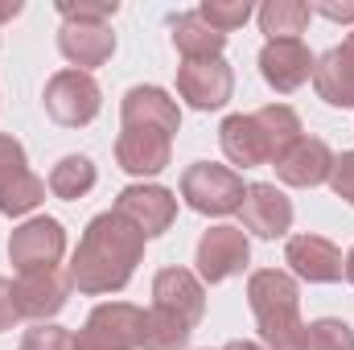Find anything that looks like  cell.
<instances>
[{
    "mask_svg": "<svg viewBox=\"0 0 354 350\" xmlns=\"http://www.w3.org/2000/svg\"><path fill=\"white\" fill-rule=\"evenodd\" d=\"M145 256V235L115 210L107 214H95L75 248V260H71V284L87 297H107V293H120L136 264Z\"/></svg>",
    "mask_w": 354,
    "mask_h": 350,
    "instance_id": "1",
    "label": "cell"
},
{
    "mask_svg": "<svg viewBox=\"0 0 354 350\" xmlns=\"http://www.w3.org/2000/svg\"><path fill=\"white\" fill-rule=\"evenodd\" d=\"M248 305L256 313L260 338L268 350H305V322H301V288L288 272L260 268L248 280Z\"/></svg>",
    "mask_w": 354,
    "mask_h": 350,
    "instance_id": "2",
    "label": "cell"
},
{
    "mask_svg": "<svg viewBox=\"0 0 354 350\" xmlns=\"http://www.w3.org/2000/svg\"><path fill=\"white\" fill-rule=\"evenodd\" d=\"M243 194H248L243 177L214 161H194L181 174V198L198 214H231L243 206Z\"/></svg>",
    "mask_w": 354,
    "mask_h": 350,
    "instance_id": "3",
    "label": "cell"
},
{
    "mask_svg": "<svg viewBox=\"0 0 354 350\" xmlns=\"http://www.w3.org/2000/svg\"><path fill=\"white\" fill-rule=\"evenodd\" d=\"M145 330V309L128 301H103L91 309V317L79 330V350H136Z\"/></svg>",
    "mask_w": 354,
    "mask_h": 350,
    "instance_id": "4",
    "label": "cell"
},
{
    "mask_svg": "<svg viewBox=\"0 0 354 350\" xmlns=\"http://www.w3.org/2000/svg\"><path fill=\"white\" fill-rule=\"evenodd\" d=\"M103 107V91L87 71H58L46 83V111L62 128H87Z\"/></svg>",
    "mask_w": 354,
    "mask_h": 350,
    "instance_id": "5",
    "label": "cell"
},
{
    "mask_svg": "<svg viewBox=\"0 0 354 350\" xmlns=\"http://www.w3.org/2000/svg\"><path fill=\"white\" fill-rule=\"evenodd\" d=\"M66 252V231L58 219L41 214V219H29L21 223L12 235H8V260L17 264V272H46L62 260Z\"/></svg>",
    "mask_w": 354,
    "mask_h": 350,
    "instance_id": "6",
    "label": "cell"
},
{
    "mask_svg": "<svg viewBox=\"0 0 354 350\" xmlns=\"http://www.w3.org/2000/svg\"><path fill=\"white\" fill-rule=\"evenodd\" d=\"M252 260V243L239 227H210L198 239V276L206 284H223L231 276H239Z\"/></svg>",
    "mask_w": 354,
    "mask_h": 350,
    "instance_id": "7",
    "label": "cell"
},
{
    "mask_svg": "<svg viewBox=\"0 0 354 350\" xmlns=\"http://www.w3.org/2000/svg\"><path fill=\"white\" fill-rule=\"evenodd\" d=\"M115 214H124L145 239H157L174 227L177 219V198L165 185H128L115 198Z\"/></svg>",
    "mask_w": 354,
    "mask_h": 350,
    "instance_id": "8",
    "label": "cell"
},
{
    "mask_svg": "<svg viewBox=\"0 0 354 350\" xmlns=\"http://www.w3.org/2000/svg\"><path fill=\"white\" fill-rule=\"evenodd\" d=\"M153 309L177 317L181 326H198L202 313H206V293H202V280L189 272V268H161L153 276Z\"/></svg>",
    "mask_w": 354,
    "mask_h": 350,
    "instance_id": "9",
    "label": "cell"
},
{
    "mask_svg": "<svg viewBox=\"0 0 354 350\" xmlns=\"http://www.w3.org/2000/svg\"><path fill=\"white\" fill-rule=\"evenodd\" d=\"M235 75L223 58H202V62H181L177 66V95L198 107V111H214L231 99Z\"/></svg>",
    "mask_w": 354,
    "mask_h": 350,
    "instance_id": "10",
    "label": "cell"
},
{
    "mask_svg": "<svg viewBox=\"0 0 354 350\" xmlns=\"http://www.w3.org/2000/svg\"><path fill=\"white\" fill-rule=\"evenodd\" d=\"M313 62H317V58L309 54V46H305L301 37L268 42L264 50H260V75H264L268 87L280 91V95L305 87V83L313 79Z\"/></svg>",
    "mask_w": 354,
    "mask_h": 350,
    "instance_id": "11",
    "label": "cell"
},
{
    "mask_svg": "<svg viewBox=\"0 0 354 350\" xmlns=\"http://www.w3.org/2000/svg\"><path fill=\"white\" fill-rule=\"evenodd\" d=\"M174 157V136L157 128H124L115 140V161L132 177H157Z\"/></svg>",
    "mask_w": 354,
    "mask_h": 350,
    "instance_id": "12",
    "label": "cell"
},
{
    "mask_svg": "<svg viewBox=\"0 0 354 350\" xmlns=\"http://www.w3.org/2000/svg\"><path fill=\"white\" fill-rule=\"evenodd\" d=\"M66 297H71V276H62L58 268H46V272H25V276L12 284L17 313H21V317H33V322H46V317L62 313Z\"/></svg>",
    "mask_w": 354,
    "mask_h": 350,
    "instance_id": "13",
    "label": "cell"
},
{
    "mask_svg": "<svg viewBox=\"0 0 354 350\" xmlns=\"http://www.w3.org/2000/svg\"><path fill=\"white\" fill-rule=\"evenodd\" d=\"M276 177L284 185H301V190H313L322 181H330V169H334V153L326 140L317 136H301L297 145H288L276 161Z\"/></svg>",
    "mask_w": 354,
    "mask_h": 350,
    "instance_id": "14",
    "label": "cell"
},
{
    "mask_svg": "<svg viewBox=\"0 0 354 350\" xmlns=\"http://www.w3.org/2000/svg\"><path fill=\"white\" fill-rule=\"evenodd\" d=\"M239 214H243V227L252 235H260V239H280L292 227V202L268 181H252L248 185Z\"/></svg>",
    "mask_w": 354,
    "mask_h": 350,
    "instance_id": "15",
    "label": "cell"
},
{
    "mask_svg": "<svg viewBox=\"0 0 354 350\" xmlns=\"http://www.w3.org/2000/svg\"><path fill=\"white\" fill-rule=\"evenodd\" d=\"M58 50H62L66 62H75V71H91V66H103L115 54V33L103 21H62Z\"/></svg>",
    "mask_w": 354,
    "mask_h": 350,
    "instance_id": "16",
    "label": "cell"
},
{
    "mask_svg": "<svg viewBox=\"0 0 354 350\" xmlns=\"http://www.w3.org/2000/svg\"><path fill=\"white\" fill-rule=\"evenodd\" d=\"M284 264L309 284L342 280V252L330 239H322V235H292L288 248H284Z\"/></svg>",
    "mask_w": 354,
    "mask_h": 350,
    "instance_id": "17",
    "label": "cell"
},
{
    "mask_svg": "<svg viewBox=\"0 0 354 350\" xmlns=\"http://www.w3.org/2000/svg\"><path fill=\"white\" fill-rule=\"evenodd\" d=\"M120 116H124V128H157L165 136L181 128V111L169 99V91L161 87H132L120 103Z\"/></svg>",
    "mask_w": 354,
    "mask_h": 350,
    "instance_id": "18",
    "label": "cell"
},
{
    "mask_svg": "<svg viewBox=\"0 0 354 350\" xmlns=\"http://www.w3.org/2000/svg\"><path fill=\"white\" fill-rule=\"evenodd\" d=\"M218 145H223L227 161H235L243 169L272 161V149H268V136L260 128V120H256V111L252 116H227L223 128H218Z\"/></svg>",
    "mask_w": 354,
    "mask_h": 350,
    "instance_id": "19",
    "label": "cell"
},
{
    "mask_svg": "<svg viewBox=\"0 0 354 350\" xmlns=\"http://www.w3.org/2000/svg\"><path fill=\"white\" fill-rule=\"evenodd\" d=\"M313 87L330 107H354V58L334 46L313 62Z\"/></svg>",
    "mask_w": 354,
    "mask_h": 350,
    "instance_id": "20",
    "label": "cell"
},
{
    "mask_svg": "<svg viewBox=\"0 0 354 350\" xmlns=\"http://www.w3.org/2000/svg\"><path fill=\"white\" fill-rule=\"evenodd\" d=\"M169 29H174L177 54H181L185 62L223 58V46H227V37H223L218 29H210V25L202 21V12H198V8H194V12H177L174 21H169Z\"/></svg>",
    "mask_w": 354,
    "mask_h": 350,
    "instance_id": "21",
    "label": "cell"
},
{
    "mask_svg": "<svg viewBox=\"0 0 354 350\" xmlns=\"http://www.w3.org/2000/svg\"><path fill=\"white\" fill-rule=\"evenodd\" d=\"M313 8L305 0H268L260 8V29L268 33V42H288L297 33H305Z\"/></svg>",
    "mask_w": 354,
    "mask_h": 350,
    "instance_id": "22",
    "label": "cell"
},
{
    "mask_svg": "<svg viewBox=\"0 0 354 350\" xmlns=\"http://www.w3.org/2000/svg\"><path fill=\"white\" fill-rule=\"evenodd\" d=\"M50 190H54V198H62V202L87 198L91 190H95V165H91V157H83V153L62 157V161L50 169Z\"/></svg>",
    "mask_w": 354,
    "mask_h": 350,
    "instance_id": "23",
    "label": "cell"
},
{
    "mask_svg": "<svg viewBox=\"0 0 354 350\" xmlns=\"http://www.w3.org/2000/svg\"><path fill=\"white\" fill-rule=\"evenodd\" d=\"M256 120H260V128H264V136H268L272 161H276L288 145H297V140H301V116H297L288 103H268V107L256 111Z\"/></svg>",
    "mask_w": 354,
    "mask_h": 350,
    "instance_id": "24",
    "label": "cell"
},
{
    "mask_svg": "<svg viewBox=\"0 0 354 350\" xmlns=\"http://www.w3.org/2000/svg\"><path fill=\"white\" fill-rule=\"evenodd\" d=\"M41 198H46V181L33 174V169L0 181V214H8V219L12 214H29Z\"/></svg>",
    "mask_w": 354,
    "mask_h": 350,
    "instance_id": "25",
    "label": "cell"
},
{
    "mask_svg": "<svg viewBox=\"0 0 354 350\" xmlns=\"http://www.w3.org/2000/svg\"><path fill=\"white\" fill-rule=\"evenodd\" d=\"M189 326H181L177 317L161 313V309H149L145 313V330H140V347L145 350H181L189 342Z\"/></svg>",
    "mask_w": 354,
    "mask_h": 350,
    "instance_id": "26",
    "label": "cell"
},
{
    "mask_svg": "<svg viewBox=\"0 0 354 350\" xmlns=\"http://www.w3.org/2000/svg\"><path fill=\"white\" fill-rule=\"evenodd\" d=\"M305 350H354V330L342 317H322L305 326Z\"/></svg>",
    "mask_w": 354,
    "mask_h": 350,
    "instance_id": "27",
    "label": "cell"
},
{
    "mask_svg": "<svg viewBox=\"0 0 354 350\" xmlns=\"http://www.w3.org/2000/svg\"><path fill=\"white\" fill-rule=\"evenodd\" d=\"M198 12H202V21H206L210 29H218V33L227 37L231 29L248 25V17H252V4H248V0H206Z\"/></svg>",
    "mask_w": 354,
    "mask_h": 350,
    "instance_id": "28",
    "label": "cell"
},
{
    "mask_svg": "<svg viewBox=\"0 0 354 350\" xmlns=\"http://www.w3.org/2000/svg\"><path fill=\"white\" fill-rule=\"evenodd\" d=\"M58 12H62V21H103V25H111V17L120 12V4L115 0H58Z\"/></svg>",
    "mask_w": 354,
    "mask_h": 350,
    "instance_id": "29",
    "label": "cell"
},
{
    "mask_svg": "<svg viewBox=\"0 0 354 350\" xmlns=\"http://www.w3.org/2000/svg\"><path fill=\"white\" fill-rule=\"evenodd\" d=\"M21 350H79V342L62 326H33V330H25Z\"/></svg>",
    "mask_w": 354,
    "mask_h": 350,
    "instance_id": "30",
    "label": "cell"
},
{
    "mask_svg": "<svg viewBox=\"0 0 354 350\" xmlns=\"http://www.w3.org/2000/svg\"><path fill=\"white\" fill-rule=\"evenodd\" d=\"M25 169H29V161H25L21 140H12V136H4V132H0V181L25 174Z\"/></svg>",
    "mask_w": 354,
    "mask_h": 350,
    "instance_id": "31",
    "label": "cell"
},
{
    "mask_svg": "<svg viewBox=\"0 0 354 350\" xmlns=\"http://www.w3.org/2000/svg\"><path fill=\"white\" fill-rule=\"evenodd\" d=\"M330 185H334V194H338L342 202H351V206H354V153H342V157H334Z\"/></svg>",
    "mask_w": 354,
    "mask_h": 350,
    "instance_id": "32",
    "label": "cell"
},
{
    "mask_svg": "<svg viewBox=\"0 0 354 350\" xmlns=\"http://www.w3.org/2000/svg\"><path fill=\"white\" fill-rule=\"evenodd\" d=\"M17 322H21V313H17V301H12V284L0 276V334L12 330Z\"/></svg>",
    "mask_w": 354,
    "mask_h": 350,
    "instance_id": "33",
    "label": "cell"
},
{
    "mask_svg": "<svg viewBox=\"0 0 354 350\" xmlns=\"http://www.w3.org/2000/svg\"><path fill=\"white\" fill-rule=\"evenodd\" d=\"M313 12H322V17H330V21H354V0L346 4H338V0H317V4H309Z\"/></svg>",
    "mask_w": 354,
    "mask_h": 350,
    "instance_id": "34",
    "label": "cell"
},
{
    "mask_svg": "<svg viewBox=\"0 0 354 350\" xmlns=\"http://www.w3.org/2000/svg\"><path fill=\"white\" fill-rule=\"evenodd\" d=\"M21 8H25L21 0H0V25H4V21H12V17H21Z\"/></svg>",
    "mask_w": 354,
    "mask_h": 350,
    "instance_id": "35",
    "label": "cell"
},
{
    "mask_svg": "<svg viewBox=\"0 0 354 350\" xmlns=\"http://www.w3.org/2000/svg\"><path fill=\"white\" fill-rule=\"evenodd\" d=\"M223 350H264L260 342H248V338H235V342H227Z\"/></svg>",
    "mask_w": 354,
    "mask_h": 350,
    "instance_id": "36",
    "label": "cell"
},
{
    "mask_svg": "<svg viewBox=\"0 0 354 350\" xmlns=\"http://www.w3.org/2000/svg\"><path fill=\"white\" fill-rule=\"evenodd\" d=\"M342 276H346V280H351V284H354V248H351V256L342 260Z\"/></svg>",
    "mask_w": 354,
    "mask_h": 350,
    "instance_id": "37",
    "label": "cell"
},
{
    "mask_svg": "<svg viewBox=\"0 0 354 350\" xmlns=\"http://www.w3.org/2000/svg\"><path fill=\"white\" fill-rule=\"evenodd\" d=\"M342 50H346V54H351V58H354V33H351V37H346V42H342Z\"/></svg>",
    "mask_w": 354,
    "mask_h": 350,
    "instance_id": "38",
    "label": "cell"
}]
</instances>
